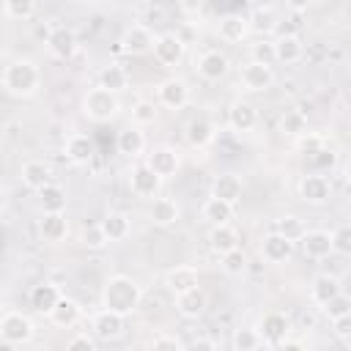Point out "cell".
Segmentation results:
<instances>
[{
    "label": "cell",
    "mask_w": 351,
    "mask_h": 351,
    "mask_svg": "<svg viewBox=\"0 0 351 351\" xmlns=\"http://www.w3.org/2000/svg\"><path fill=\"white\" fill-rule=\"evenodd\" d=\"M96 340H99V337H96L93 332H90V335H88V332H77L74 337H69V340H66V348H69V351H74V348L93 351V348H96Z\"/></svg>",
    "instance_id": "cell-51"
},
{
    "label": "cell",
    "mask_w": 351,
    "mask_h": 351,
    "mask_svg": "<svg viewBox=\"0 0 351 351\" xmlns=\"http://www.w3.org/2000/svg\"><path fill=\"white\" fill-rule=\"evenodd\" d=\"M55 326H60V329H71L80 318H82V307H80V302H74V299H69V296H60V302L49 310V315H47Z\"/></svg>",
    "instance_id": "cell-27"
},
{
    "label": "cell",
    "mask_w": 351,
    "mask_h": 351,
    "mask_svg": "<svg viewBox=\"0 0 351 351\" xmlns=\"http://www.w3.org/2000/svg\"><path fill=\"white\" fill-rule=\"evenodd\" d=\"M123 321H126V315L101 307V310L93 315V321H90V332H93L99 340L110 343V340H118V337L123 335Z\"/></svg>",
    "instance_id": "cell-12"
},
{
    "label": "cell",
    "mask_w": 351,
    "mask_h": 351,
    "mask_svg": "<svg viewBox=\"0 0 351 351\" xmlns=\"http://www.w3.org/2000/svg\"><path fill=\"white\" fill-rule=\"evenodd\" d=\"M195 71H197L203 80H208V82H219V80H225L228 71H230V58H228L225 52H219V49H208V52H203V55L195 60Z\"/></svg>",
    "instance_id": "cell-11"
},
{
    "label": "cell",
    "mask_w": 351,
    "mask_h": 351,
    "mask_svg": "<svg viewBox=\"0 0 351 351\" xmlns=\"http://www.w3.org/2000/svg\"><path fill=\"white\" fill-rule=\"evenodd\" d=\"M296 192L304 203L310 206H324L329 197H332V181L324 176V173H307L299 178L296 184Z\"/></svg>",
    "instance_id": "cell-8"
},
{
    "label": "cell",
    "mask_w": 351,
    "mask_h": 351,
    "mask_svg": "<svg viewBox=\"0 0 351 351\" xmlns=\"http://www.w3.org/2000/svg\"><path fill=\"white\" fill-rule=\"evenodd\" d=\"M80 244L88 247V250H104V247L110 244V239H107L101 222H99V225H85L82 233H80Z\"/></svg>",
    "instance_id": "cell-43"
},
{
    "label": "cell",
    "mask_w": 351,
    "mask_h": 351,
    "mask_svg": "<svg viewBox=\"0 0 351 351\" xmlns=\"http://www.w3.org/2000/svg\"><path fill=\"white\" fill-rule=\"evenodd\" d=\"M230 346H233L236 351H252V348L263 346V337H261V332H258V329H252V326H241V329H236V332H233Z\"/></svg>",
    "instance_id": "cell-41"
},
{
    "label": "cell",
    "mask_w": 351,
    "mask_h": 351,
    "mask_svg": "<svg viewBox=\"0 0 351 351\" xmlns=\"http://www.w3.org/2000/svg\"><path fill=\"white\" fill-rule=\"evenodd\" d=\"M192 348H208V351H214V348H217V343H214V340H208V337H197V340H192Z\"/></svg>",
    "instance_id": "cell-55"
},
{
    "label": "cell",
    "mask_w": 351,
    "mask_h": 351,
    "mask_svg": "<svg viewBox=\"0 0 351 351\" xmlns=\"http://www.w3.org/2000/svg\"><path fill=\"white\" fill-rule=\"evenodd\" d=\"M337 293H340V280L335 274H315L313 277V282H310V299H313V304L324 307Z\"/></svg>",
    "instance_id": "cell-29"
},
{
    "label": "cell",
    "mask_w": 351,
    "mask_h": 351,
    "mask_svg": "<svg viewBox=\"0 0 351 351\" xmlns=\"http://www.w3.org/2000/svg\"><path fill=\"white\" fill-rule=\"evenodd\" d=\"M274 230H280V233L288 236L291 241H299V239L304 236V225H302V219H299L296 214H282V217L277 219Z\"/></svg>",
    "instance_id": "cell-46"
},
{
    "label": "cell",
    "mask_w": 351,
    "mask_h": 351,
    "mask_svg": "<svg viewBox=\"0 0 351 351\" xmlns=\"http://www.w3.org/2000/svg\"><path fill=\"white\" fill-rule=\"evenodd\" d=\"M60 288L55 285V282H38V285H33L30 288V307L36 310V313H44V315H49V310L60 302Z\"/></svg>",
    "instance_id": "cell-26"
},
{
    "label": "cell",
    "mask_w": 351,
    "mask_h": 351,
    "mask_svg": "<svg viewBox=\"0 0 351 351\" xmlns=\"http://www.w3.org/2000/svg\"><path fill=\"white\" fill-rule=\"evenodd\" d=\"M277 348H282V351H288V348H304V340H291V337H285V340H280Z\"/></svg>",
    "instance_id": "cell-56"
},
{
    "label": "cell",
    "mask_w": 351,
    "mask_h": 351,
    "mask_svg": "<svg viewBox=\"0 0 351 351\" xmlns=\"http://www.w3.org/2000/svg\"><path fill=\"white\" fill-rule=\"evenodd\" d=\"M200 214H203V219H206L208 225H228V222L233 219V203L208 195V200L203 203Z\"/></svg>",
    "instance_id": "cell-32"
},
{
    "label": "cell",
    "mask_w": 351,
    "mask_h": 351,
    "mask_svg": "<svg viewBox=\"0 0 351 351\" xmlns=\"http://www.w3.org/2000/svg\"><path fill=\"white\" fill-rule=\"evenodd\" d=\"M332 244H335V252H337V255L351 258V225L335 228V230H332Z\"/></svg>",
    "instance_id": "cell-48"
},
{
    "label": "cell",
    "mask_w": 351,
    "mask_h": 351,
    "mask_svg": "<svg viewBox=\"0 0 351 351\" xmlns=\"http://www.w3.org/2000/svg\"><path fill=\"white\" fill-rule=\"evenodd\" d=\"M239 82H241V88L247 93H263V90H269L274 85V71H271L269 63H261V60L250 58L239 71Z\"/></svg>",
    "instance_id": "cell-6"
},
{
    "label": "cell",
    "mask_w": 351,
    "mask_h": 351,
    "mask_svg": "<svg viewBox=\"0 0 351 351\" xmlns=\"http://www.w3.org/2000/svg\"><path fill=\"white\" fill-rule=\"evenodd\" d=\"M162 176L148 165V162H137L129 167V189L134 197H143V200H154L162 189Z\"/></svg>",
    "instance_id": "cell-5"
},
{
    "label": "cell",
    "mask_w": 351,
    "mask_h": 351,
    "mask_svg": "<svg viewBox=\"0 0 351 351\" xmlns=\"http://www.w3.org/2000/svg\"><path fill=\"white\" fill-rule=\"evenodd\" d=\"M156 101L165 110H184L189 104V85L181 77H167L156 85Z\"/></svg>",
    "instance_id": "cell-9"
},
{
    "label": "cell",
    "mask_w": 351,
    "mask_h": 351,
    "mask_svg": "<svg viewBox=\"0 0 351 351\" xmlns=\"http://www.w3.org/2000/svg\"><path fill=\"white\" fill-rule=\"evenodd\" d=\"M274 49H277V60L285 63V66L299 63L302 55H304V47H302V41H299L296 33H282V36H277V38H274Z\"/></svg>",
    "instance_id": "cell-30"
},
{
    "label": "cell",
    "mask_w": 351,
    "mask_h": 351,
    "mask_svg": "<svg viewBox=\"0 0 351 351\" xmlns=\"http://www.w3.org/2000/svg\"><path fill=\"white\" fill-rule=\"evenodd\" d=\"M208 247H211L217 255H222V252L239 247V233H236V228H233L230 222H228V225H211V230H208Z\"/></svg>",
    "instance_id": "cell-33"
},
{
    "label": "cell",
    "mask_w": 351,
    "mask_h": 351,
    "mask_svg": "<svg viewBox=\"0 0 351 351\" xmlns=\"http://www.w3.org/2000/svg\"><path fill=\"white\" fill-rule=\"evenodd\" d=\"M178 8H181L184 16H200L203 0H178Z\"/></svg>",
    "instance_id": "cell-54"
},
{
    "label": "cell",
    "mask_w": 351,
    "mask_h": 351,
    "mask_svg": "<svg viewBox=\"0 0 351 351\" xmlns=\"http://www.w3.org/2000/svg\"><path fill=\"white\" fill-rule=\"evenodd\" d=\"M332 332H335V337H340V340H351V313L332 318Z\"/></svg>",
    "instance_id": "cell-52"
},
{
    "label": "cell",
    "mask_w": 351,
    "mask_h": 351,
    "mask_svg": "<svg viewBox=\"0 0 351 351\" xmlns=\"http://www.w3.org/2000/svg\"><path fill=\"white\" fill-rule=\"evenodd\" d=\"M219 266H222L225 274H230V277H241V274L247 271L250 261H247V252H244L241 247H233V250H228V252L219 255Z\"/></svg>",
    "instance_id": "cell-37"
},
{
    "label": "cell",
    "mask_w": 351,
    "mask_h": 351,
    "mask_svg": "<svg viewBox=\"0 0 351 351\" xmlns=\"http://www.w3.org/2000/svg\"><path fill=\"white\" fill-rule=\"evenodd\" d=\"M241 192H244V181L236 173H219L211 181V195L214 197H222V200H228L233 206L241 200Z\"/></svg>",
    "instance_id": "cell-25"
},
{
    "label": "cell",
    "mask_w": 351,
    "mask_h": 351,
    "mask_svg": "<svg viewBox=\"0 0 351 351\" xmlns=\"http://www.w3.org/2000/svg\"><path fill=\"white\" fill-rule=\"evenodd\" d=\"M321 313L332 321V318H337V315H346V313H351V296H346L343 291L337 293V296H332L324 307H321Z\"/></svg>",
    "instance_id": "cell-47"
},
{
    "label": "cell",
    "mask_w": 351,
    "mask_h": 351,
    "mask_svg": "<svg viewBox=\"0 0 351 351\" xmlns=\"http://www.w3.org/2000/svg\"><path fill=\"white\" fill-rule=\"evenodd\" d=\"M184 52H186V44L178 33H159L154 41V58L162 66H178L184 60Z\"/></svg>",
    "instance_id": "cell-10"
},
{
    "label": "cell",
    "mask_w": 351,
    "mask_h": 351,
    "mask_svg": "<svg viewBox=\"0 0 351 351\" xmlns=\"http://www.w3.org/2000/svg\"><path fill=\"white\" fill-rule=\"evenodd\" d=\"M38 233L44 241L49 244H58L69 236V219L63 211H44L41 219H38Z\"/></svg>",
    "instance_id": "cell-22"
},
{
    "label": "cell",
    "mask_w": 351,
    "mask_h": 351,
    "mask_svg": "<svg viewBox=\"0 0 351 351\" xmlns=\"http://www.w3.org/2000/svg\"><path fill=\"white\" fill-rule=\"evenodd\" d=\"M214 137H217V129H214V123L208 121V118H192L186 126H184V140H186V145H192V148H208L211 143H214Z\"/></svg>",
    "instance_id": "cell-23"
},
{
    "label": "cell",
    "mask_w": 351,
    "mask_h": 351,
    "mask_svg": "<svg viewBox=\"0 0 351 351\" xmlns=\"http://www.w3.org/2000/svg\"><path fill=\"white\" fill-rule=\"evenodd\" d=\"M47 49L52 58L58 60H71L80 49V41H77V33L71 27H55L49 36H47Z\"/></svg>",
    "instance_id": "cell-14"
},
{
    "label": "cell",
    "mask_w": 351,
    "mask_h": 351,
    "mask_svg": "<svg viewBox=\"0 0 351 351\" xmlns=\"http://www.w3.org/2000/svg\"><path fill=\"white\" fill-rule=\"evenodd\" d=\"M118 151L126 154V156H140L145 151V134L140 132L137 123L126 126L121 134H118Z\"/></svg>",
    "instance_id": "cell-35"
},
{
    "label": "cell",
    "mask_w": 351,
    "mask_h": 351,
    "mask_svg": "<svg viewBox=\"0 0 351 351\" xmlns=\"http://www.w3.org/2000/svg\"><path fill=\"white\" fill-rule=\"evenodd\" d=\"M304 129H307V115L302 112V110H282V115H280V132L285 134V137H299V134H304Z\"/></svg>",
    "instance_id": "cell-38"
},
{
    "label": "cell",
    "mask_w": 351,
    "mask_h": 351,
    "mask_svg": "<svg viewBox=\"0 0 351 351\" xmlns=\"http://www.w3.org/2000/svg\"><path fill=\"white\" fill-rule=\"evenodd\" d=\"M145 162H148L162 178H170V176H176V173L181 170V154H178L176 148H170V145H156V148L145 156Z\"/></svg>",
    "instance_id": "cell-18"
},
{
    "label": "cell",
    "mask_w": 351,
    "mask_h": 351,
    "mask_svg": "<svg viewBox=\"0 0 351 351\" xmlns=\"http://www.w3.org/2000/svg\"><path fill=\"white\" fill-rule=\"evenodd\" d=\"M101 228H104L110 241H123L132 233V219L123 211H107L104 219H101Z\"/></svg>",
    "instance_id": "cell-34"
},
{
    "label": "cell",
    "mask_w": 351,
    "mask_h": 351,
    "mask_svg": "<svg viewBox=\"0 0 351 351\" xmlns=\"http://www.w3.org/2000/svg\"><path fill=\"white\" fill-rule=\"evenodd\" d=\"M36 335V324L30 315L19 310H5L0 315V340L5 346H27Z\"/></svg>",
    "instance_id": "cell-4"
},
{
    "label": "cell",
    "mask_w": 351,
    "mask_h": 351,
    "mask_svg": "<svg viewBox=\"0 0 351 351\" xmlns=\"http://www.w3.org/2000/svg\"><path fill=\"white\" fill-rule=\"evenodd\" d=\"M288 5H291L293 11H302V8H307V5H310V0H288Z\"/></svg>",
    "instance_id": "cell-57"
},
{
    "label": "cell",
    "mask_w": 351,
    "mask_h": 351,
    "mask_svg": "<svg viewBox=\"0 0 351 351\" xmlns=\"http://www.w3.org/2000/svg\"><path fill=\"white\" fill-rule=\"evenodd\" d=\"M258 332H261L263 343H269V346H274V348H277V346H280V340H285V337L291 335V321H288V315H285V313L271 310V313H266V315L261 318Z\"/></svg>",
    "instance_id": "cell-15"
},
{
    "label": "cell",
    "mask_w": 351,
    "mask_h": 351,
    "mask_svg": "<svg viewBox=\"0 0 351 351\" xmlns=\"http://www.w3.org/2000/svg\"><path fill=\"white\" fill-rule=\"evenodd\" d=\"M148 219L156 228H173L181 219V206L173 197H154L151 208H148Z\"/></svg>",
    "instance_id": "cell-19"
},
{
    "label": "cell",
    "mask_w": 351,
    "mask_h": 351,
    "mask_svg": "<svg viewBox=\"0 0 351 351\" xmlns=\"http://www.w3.org/2000/svg\"><path fill=\"white\" fill-rule=\"evenodd\" d=\"M299 241H302L304 255H307V258H315V261L329 258V255L335 252L332 233H329V230H321V228H315V230H304V236H302Z\"/></svg>",
    "instance_id": "cell-20"
},
{
    "label": "cell",
    "mask_w": 351,
    "mask_h": 351,
    "mask_svg": "<svg viewBox=\"0 0 351 351\" xmlns=\"http://www.w3.org/2000/svg\"><path fill=\"white\" fill-rule=\"evenodd\" d=\"M250 30H252V27H250V19L241 16V14H228V16L219 19V38L228 41V44L244 41Z\"/></svg>",
    "instance_id": "cell-28"
},
{
    "label": "cell",
    "mask_w": 351,
    "mask_h": 351,
    "mask_svg": "<svg viewBox=\"0 0 351 351\" xmlns=\"http://www.w3.org/2000/svg\"><path fill=\"white\" fill-rule=\"evenodd\" d=\"M154 41L156 36L151 33V27L145 25H132L126 27V33L121 36V49L126 55H145V52H154Z\"/></svg>",
    "instance_id": "cell-16"
},
{
    "label": "cell",
    "mask_w": 351,
    "mask_h": 351,
    "mask_svg": "<svg viewBox=\"0 0 351 351\" xmlns=\"http://www.w3.org/2000/svg\"><path fill=\"white\" fill-rule=\"evenodd\" d=\"M250 27L252 30H258V33H271L274 27H277V16H274V11L269 8V5H261V8H255L252 11V16H250Z\"/></svg>",
    "instance_id": "cell-44"
},
{
    "label": "cell",
    "mask_w": 351,
    "mask_h": 351,
    "mask_svg": "<svg viewBox=\"0 0 351 351\" xmlns=\"http://www.w3.org/2000/svg\"><path fill=\"white\" fill-rule=\"evenodd\" d=\"M99 85H104V88H110V90H115V93H121L126 85H129V74L123 71V66H104L101 69V74H99Z\"/></svg>",
    "instance_id": "cell-39"
},
{
    "label": "cell",
    "mask_w": 351,
    "mask_h": 351,
    "mask_svg": "<svg viewBox=\"0 0 351 351\" xmlns=\"http://www.w3.org/2000/svg\"><path fill=\"white\" fill-rule=\"evenodd\" d=\"M197 282H200V274H197V266H192V263H178V266L165 271V285L173 296L195 288Z\"/></svg>",
    "instance_id": "cell-17"
},
{
    "label": "cell",
    "mask_w": 351,
    "mask_h": 351,
    "mask_svg": "<svg viewBox=\"0 0 351 351\" xmlns=\"http://www.w3.org/2000/svg\"><path fill=\"white\" fill-rule=\"evenodd\" d=\"M140 302H143V288H140V282H137L134 277H129V274H112V277L104 282V288H101V307L115 310V313H121V315L137 313Z\"/></svg>",
    "instance_id": "cell-1"
},
{
    "label": "cell",
    "mask_w": 351,
    "mask_h": 351,
    "mask_svg": "<svg viewBox=\"0 0 351 351\" xmlns=\"http://www.w3.org/2000/svg\"><path fill=\"white\" fill-rule=\"evenodd\" d=\"M228 126L236 134H250L258 126V107L247 99H236L228 110Z\"/></svg>",
    "instance_id": "cell-13"
},
{
    "label": "cell",
    "mask_w": 351,
    "mask_h": 351,
    "mask_svg": "<svg viewBox=\"0 0 351 351\" xmlns=\"http://www.w3.org/2000/svg\"><path fill=\"white\" fill-rule=\"evenodd\" d=\"M250 58L252 60H261V63H274L277 60V49H274V41H269L266 36L263 38H255L252 44H250Z\"/></svg>",
    "instance_id": "cell-45"
},
{
    "label": "cell",
    "mask_w": 351,
    "mask_h": 351,
    "mask_svg": "<svg viewBox=\"0 0 351 351\" xmlns=\"http://www.w3.org/2000/svg\"><path fill=\"white\" fill-rule=\"evenodd\" d=\"M296 140H299V143H296V145H299V151H304V154H313V151H318V148L324 145V140H321L318 134H307V132H304V134H299Z\"/></svg>",
    "instance_id": "cell-53"
},
{
    "label": "cell",
    "mask_w": 351,
    "mask_h": 351,
    "mask_svg": "<svg viewBox=\"0 0 351 351\" xmlns=\"http://www.w3.org/2000/svg\"><path fill=\"white\" fill-rule=\"evenodd\" d=\"M206 307H208V296L200 285H195L184 293H176V310L184 318H200L206 313Z\"/></svg>",
    "instance_id": "cell-21"
},
{
    "label": "cell",
    "mask_w": 351,
    "mask_h": 351,
    "mask_svg": "<svg viewBox=\"0 0 351 351\" xmlns=\"http://www.w3.org/2000/svg\"><path fill=\"white\" fill-rule=\"evenodd\" d=\"M310 159H313V165H315V173H324L326 167H332V165L337 162V154H335V151H326V148L321 145L318 151L310 154Z\"/></svg>",
    "instance_id": "cell-50"
},
{
    "label": "cell",
    "mask_w": 351,
    "mask_h": 351,
    "mask_svg": "<svg viewBox=\"0 0 351 351\" xmlns=\"http://www.w3.org/2000/svg\"><path fill=\"white\" fill-rule=\"evenodd\" d=\"M19 176H22V184H25L27 189H36V192H38L41 186L52 184V167H49L44 159H27V162L22 165Z\"/></svg>",
    "instance_id": "cell-24"
},
{
    "label": "cell",
    "mask_w": 351,
    "mask_h": 351,
    "mask_svg": "<svg viewBox=\"0 0 351 351\" xmlns=\"http://www.w3.org/2000/svg\"><path fill=\"white\" fill-rule=\"evenodd\" d=\"M66 156L74 165H88L93 159V143H90V137L82 134V132L69 134V140H66Z\"/></svg>",
    "instance_id": "cell-31"
},
{
    "label": "cell",
    "mask_w": 351,
    "mask_h": 351,
    "mask_svg": "<svg viewBox=\"0 0 351 351\" xmlns=\"http://www.w3.org/2000/svg\"><path fill=\"white\" fill-rule=\"evenodd\" d=\"M3 14L14 22H25L36 14V0H3Z\"/></svg>",
    "instance_id": "cell-42"
},
{
    "label": "cell",
    "mask_w": 351,
    "mask_h": 351,
    "mask_svg": "<svg viewBox=\"0 0 351 351\" xmlns=\"http://www.w3.org/2000/svg\"><path fill=\"white\" fill-rule=\"evenodd\" d=\"M38 208L44 211H66V189L60 184H47L38 189Z\"/></svg>",
    "instance_id": "cell-36"
},
{
    "label": "cell",
    "mask_w": 351,
    "mask_h": 351,
    "mask_svg": "<svg viewBox=\"0 0 351 351\" xmlns=\"http://www.w3.org/2000/svg\"><path fill=\"white\" fill-rule=\"evenodd\" d=\"M3 88L16 99H30L41 88V69L30 58H14L3 69Z\"/></svg>",
    "instance_id": "cell-2"
},
{
    "label": "cell",
    "mask_w": 351,
    "mask_h": 351,
    "mask_svg": "<svg viewBox=\"0 0 351 351\" xmlns=\"http://www.w3.org/2000/svg\"><path fill=\"white\" fill-rule=\"evenodd\" d=\"M121 112V96L104 85H96V88H88L85 96H82V115L88 121H96V123H107L112 118H118Z\"/></svg>",
    "instance_id": "cell-3"
},
{
    "label": "cell",
    "mask_w": 351,
    "mask_h": 351,
    "mask_svg": "<svg viewBox=\"0 0 351 351\" xmlns=\"http://www.w3.org/2000/svg\"><path fill=\"white\" fill-rule=\"evenodd\" d=\"M148 348H154V351H184L186 346H184V343H181L176 335H167V332H162V335L151 337Z\"/></svg>",
    "instance_id": "cell-49"
},
{
    "label": "cell",
    "mask_w": 351,
    "mask_h": 351,
    "mask_svg": "<svg viewBox=\"0 0 351 351\" xmlns=\"http://www.w3.org/2000/svg\"><path fill=\"white\" fill-rule=\"evenodd\" d=\"M293 250H296V241H291L288 236H282L280 230H269L263 239H261V258L266 263H288L293 258Z\"/></svg>",
    "instance_id": "cell-7"
},
{
    "label": "cell",
    "mask_w": 351,
    "mask_h": 351,
    "mask_svg": "<svg viewBox=\"0 0 351 351\" xmlns=\"http://www.w3.org/2000/svg\"><path fill=\"white\" fill-rule=\"evenodd\" d=\"M343 178H346V184H351V159L343 165Z\"/></svg>",
    "instance_id": "cell-58"
},
{
    "label": "cell",
    "mask_w": 351,
    "mask_h": 351,
    "mask_svg": "<svg viewBox=\"0 0 351 351\" xmlns=\"http://www.w3.org/2000/svg\"><path fill=\"white\" fill-rule=\"evenodd\" d=\"M159 118V101H151V99H140L132 104V123L137 126H148Z\"/></svg>",
    "instance_id": "cell-40"
}]
</instances>
